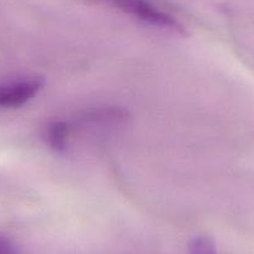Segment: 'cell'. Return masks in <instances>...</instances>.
I'll list each match as a JSON object with an SVG mask.
<instances>
[{
	"label": "cell",
	"mask_w": 254,
	"mask_h": 254,
	"mask_svg": "<svg viewBox=\"0 0 254 254\" xmlns=\"http://www.w3.org/2000/svg\"><path fill=\"white\" fill-rule=\"evenodd\" d=\"M87 1L112 6L156 28L186 35L185 26L175 16L155 5L151 0H87Z\"/></svg>",
	"instance_id": "6da1fadb"
},
{
	"label": "cell",
	"mask_w": 254,
	"mask_h": 254,
	"mask_svg": "<svg viewBox=\"0 0 254 254\" xmlns=\"http://www.w3.org/2000/svg\"><path fill=\"white\" fill-rule=\"evenodd\" d=\"M43 87L40 79L0 84V107H19L30 101Z\"/></svg>",
	"instance_id": "7a4b0ae2"
},
{
	"label": "cell",
	"mask_w": 254,
	"mask_h": 254,
	"mask_svg": "<svg viewBox=\"0 0 254 254\" xmlns=\"http://www.w3.org/2000/svg\"><path fill=\"white\" fill-rule=\"evenodd\" d=\"M48 143L53 150L64 151L66 148L67 137H69V127L65 122L56 121L49 125L46 130Z\"/></svg>",
	"instance_id": "3957f363"
},
{
	"label": "cell",
	"mask_w": 254,
	"mask_h": 254,
	"mask_svg": "<svg viewBox=\"0 0 254 254\" xmlns=\"http://www.w3.org/2000/svg\"><path fill=\"white\" fill-rule=\"evenodd\" d=\"M190 254H218L213 239L209 237L201 236L192 239L188 246Z\"/></svg>",
	"instance_id": "277c9868"
},
{
	"label": "cell",
	"mask_w": 254,
	"mask_h": 254,
	"mask_svg": "<svg viewBox=\"0 0 254 254\" xmlns=\"http://www.w3.org/2000/svg\"><path fill=\"white\" fill-rule=\"evenodd\" d=\"M0 254H16L10 241L1 234H0Z\"/></svg>",
	"instance_id": "5b68a950"
}]
</instances>
